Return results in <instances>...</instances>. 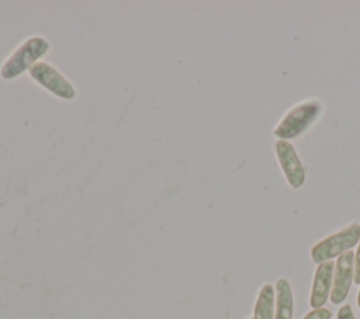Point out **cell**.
Returning <instances> with one entry per match:
<instances>
[{"mask_svg": "<svg viewBox=\"0 0 360 319\" xmlns=\"http://www.w3.org/2000/svg\"><path fill=\"white\" fill-rule=\"evenodd\" d=\"M51 49V42L41 37L32 35L24 39L0 66V77L11 80L22 76L35 63H38Z\"/></svg>", "mask_w": 360, "mask_h": 319, "instance_id": "6da1fadb", "label": "cell"}, {"mask_svg": "<svg viewBox=\"0 0 360 319\" xmlns=\"http://www.w3.org/2000/svg\"><path fill=\"white\" fill-rule=\"evenodd\" d=\"M321 110L322 105L319 101L300 103L283 117L273 134L283 141L297 138L316 119Z\"/></svg>", "mask_w": 360, "mask_h": 319, "instance_id": "7a4b0ae2", "label": "cell"}, {"mask_svg": "<svg viewBox=\"0 0 360 319\" xmlns=\"http://www.w3.org/2000/svg\"><path fill=\"white\" fill-rule=\"evenodd\" d=\"M359 242H360V225L353 223L318 242L311 250V257L315 263L321 264L323 261H328L336 256H340L349 252Z\"/></svg>", "mask_w": 360, "mask_h": 319, "instance_id": "3957f363", "label": "cell"}, {"mask_svg": "<svg viewBox=\"0 0 360 319\" xmlns=\"http://www.w3.org/2000/svg\"><path fill=\"white\" fill-rule=\"evenodd\" d=\"M28 74L35 83L58 98L72 100L76 97L75 86L48 62L39 60L28 70Z\"/></svg>", "mask_w": 360, "mask_h": 319, "instance_id": "277c9868", "label": "cell"}, {"mask_svg": "<svg viewBox=\"0 0 360 319\" xmlns=\"http://www.w3.org/2000/svg\"><path fill=\"white\" fill-rule=\"evenodd\" d=\"M278 163L284 171L288 184L292 188H300L305 181V169L294 149V146L283 139H278L274 145Z\"/></svg>", "mask_w": 360, "mask_h": 319, "instance_id": "5b68a950", "label": "cell"}, {"mask_svg": "<svg viewBox=\"0 0 360 319\" xmlns=\"http://www.w3.org/2000/svg\"><path fill=\"white\" fill-rule=\"evenodd\" d=\"M354 275V253L352 250L340 254L335 263L333 282L330 289V301L333 304H340L350 289Z\"/></svg>", "mask_w": 360, "mask_h": 319, "instance_id": "8992f818", "label": "cell"}, {"mask_svg": "<svg viewBox=\"0 0 360 319\" xmlns=\"http://www.w3.org/2000/svg\"><path fill=\"white\" fill-rule=\"evenodd\" d=\"M333 273H335V263L332 260L318 264V268L314 275L311 299H309V304L314 309L321 308L326 302L328 297L330 295Z\"/></svg>", "mask_w": 360, "mask_h": 319, "instance_id": "52a82bcc", "label": "cell"}, {"mask_svg": "<svg viewBox=\"0 0 360 319\" xmlns=\"http://www.w3.org/2000/svg\"><path fill=\"white\" fill-rule=\"evenodd\" d=\"M292 292L285 278H278L276 282V315L274 319H292Z\"/></svg>", "mask_w": 360, "mask_h": 319, "instance_id": "ba28073f", "label": "cell"}, {"mask_svg": "<svg viewBox=\"0 0 360 319\" xmlns=\"http://www.w3.org/2000/svg\"><path fill=\"white\" fill-rule=\"evenodd\" d=\"M253 319H274V289L270 284L262 287L255 304Z\"/></svg>", "mask_w": 360, "mask_h": 319, "instance_id": "9c48e42d", "label": "cell"}, {"mask_svg": "<svg viewBox=\"0 0 360 319\" xmlns=\"http://www.w3.org/2000/svg\"><path fill=\"white\" fill-rule=\"evenodd\" d=\"M304 319H330V312L326 308L312 309Z\"/></svg>", "mask_w": 360, "mask_h": 319, "instance_id": "30bf717a", "label": "cell"}, {"mask_svg": "<svg viewBox=\"0 0 360 319\" xmlns=\"http://www.w3.org/2000/svg\"><path fill=\"white\" fill-rule=\"evenodd\" d=\"M353 281L356 284H360V242L357 246V252L354 254V275H353Z\"/></svg>", "mask_w": 360, "mask_h": 319, "instance_id": "8fae6325", "label": "cell"}, {"mask_svg": "<svg viewBox=\"0 0 360 319\" xmlns=\"http://www.w3.org/2000/svg\"><path fill=\"white\" fill-rule=\"evenodd\" d=\"M338 319H354L352 306H350L349 304L340 306V309H339V312H338Z\"/></svg>", "mask_w": 360, "mask_h": 319, "instance_id": "7c38bea8", "label": "cell"}, {"mask_svg": "<svg viewBox=\"0 0 360 319\" xmlns=\"http://www.w3.org/2000/svg\"><path fill=\"white\" fill-rule=\"evenodd\" d=\"M357 305H359V308H360V291H359V294H357Z\"/></svg>", "mask_w": 360, "mask_h": 319, "instance_id": "4fadbf2b", "label": "cell"}]
</instances>
